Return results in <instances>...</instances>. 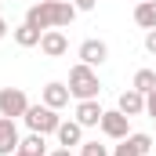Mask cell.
I'll list each match as a JSON object with an SVG mask.
<instances>
[{"instance_id":"obj_21","label":"cell","mask_w":156,"mask_h":156,"mask_svg":"<svg viewBox=\"0 0 156 156\" xmlns=\"http://www.w3.org/2000/svg\"><path fill=\"white\" fill-rule=\"evenodd\" d=\"M145 51H149V55H156V29H149V33H145Z\"/></svg>"},{"instance_id":"obj_17","label":"cell","mask_w":156,"mask_h":156,"mask_svg":"<svg viewBox=\"0 0 156 156\" xmlns=\"http://www.w3.org/2000/svg\"><path fill=\"white\" fill-rule=\"evenodd\" d=\"M127 142L134 145L138 156H149V149H153V134H127Z\"/></svg>"},{"instance_id":"obj_12","label":"cell","mask_w":156,"mask_h":156,"mask_svg":"<svg viewBox=\"0 0 156 156\" xmlns=\"http://www.w3.org/2000/svg\"><path fill=\"white\" fill-rule=\"evenodd\" d=\"M44 105H51V109L69 105V83H47L44 87Z\"/></svg>"},{"instance_id":"obj_4","label":"cell","mask_w":156,"mask_h":156,"mask_svg":"<svg viewBox=\"0 0 156 156\" xmlns=\"http://www.w3.org/2000/svg\"><path fill=\"white\" fill-rule=\"evenodd\" d=\"M26 109H29V98H26V91L22 87H0V116H26Z\"/></svg>"},{"instance_id":"obj_22","label":"cell","mask_w":156,"mask_h":156,"mask_svg":"<svg viewBox=\"0 0 156 156\" xmlns=\"http://www.w3.org/2000/svg\"><path fill=\"white\" fill-rule=\"evenodd\" d=\"M94 4H98V0H73L76 11H94Z\"/></svg>"},{"instance_id":"obj_7","label":"cell","mask_w":156,"mask_h":156,"mask_svg":"<svg viewBox=\"0 0 156 156\" xmlns=\"http://www.w3.org/2000/svg\"><path fill=\"white\" fill-rule=\"evenodd\" d=\"M40 51H44L47 58H62V55L69 51V40H66V33H58V29H47V33L40 37Z\"/></svg>"},{"instance_id":"obj_24","label":"cell","mask_w":156,"mask_h":156,"mask_svg":"<svg viewBox=\"0 0 156 156\" xmlns=\"http://www.w3.org/2000/svg\"><path fill=\"white\" fill-rule=\"evenodd\" d=\"M4 33H7V22H4V18H0V40H4Z\"/></svg>"},{"instance_id":"obj_15","label":"cell","mask_w":156,"mask_h":156,"mask_svg":"<svg viewBox=\"0 0 156 156\" xmlns=\"http://www.w3.org/2000/svg\"><path fill=\"white\" fill-rule=\"evenodd\" d=\"M18 149H22V153H29V156H47V142H44V134L33 131V134H26V138H22V145H18Z\"/></svg>"},{"instance_id":"obj_11","label":"cell","mask_w":156,"mask_h":156,"mask_svg":"<svg viewBox=\"0 0 156 156\" xmlns=\"http://www.w3.org/2000/svg\"><path fill=\"white\" fill-rule=\"evenodd\" d=\"M55 134H58V142H62L66 149H69V145H83V127H80L76 120H62Z\"/></svg>"},{"instance_id":"obj_6","label":"cell","mask_w":156,"mask_h":156,"mask_svg":"<svg viewBox=\"0 0 156 156\" xmlns=\"http://www.w3.org/2000/svg\"><path fill=\"white\" fill-rule=\"evenodd\" d=\"M18 145H22V138H18L15 120H11V116H0V156H15Z\"/></svg>"},{"instance_id":"obj_9","label":"cell","mask_w":156,"mask_h":156,"mask_svg":"<svg viewBox=\"0 0 156 156\" xmlns=\"http://www.w3.org/2000/svg\"><path fill=\"white\" fill-rule=\"evenodd\" d=\"M102 105H98V98H87V102H76V123L80 127H98L102 123Z\"/></svg>"},{"instance_id":"obj_26","label":"cell","mask_w":156,"mask_h":156,"mask_svg":"<svg viewBox=\"0 0 156 156\" xmlns=\"http://www.w3.org/2000/svg\"><path fill=\"white\" fill-rule=\"evenodd\" d=\"M138 4H142V0H138Z\"/></svg>"},{"instance_id":"obj_8","label":"cell","mask_w":156,"mask_h":156,"mask_svg":"<svg viewBox=\"0 0 156 156\" xmlns=\"http://www.w3.org/2000/svg\"><path fill=\"white\" fill-rule=\"evenodd\" d=\"M105 58H109V47H105L102 40H83V44H80V62H83V66L94 69V66H102Z\"/></svg>"},{"instance_id":"obj_2","label":"cell","mask_w":156,"mask_h":156,"mask_svg":"<svg viewBox=\"0 0 156 156\" xmlns=\"http://www.w3.org/2000/svg\"><path fill=\"white\" fill-rule=\"evenodd\" d=\"M98 91H102V83H98V73L91 69V66H73L69 69V94L76 98V102H87V98H98Z\"/></svg>"},{"instance_id":"obj_13","label":"cell","mask_w":156,"mask_h":156,"mask_svg":"<svg viewBox=\"0 0 156 156\" xmlns=\"http://www.w3.org/2000/svg\"><path fill=\"white\" fill-rule=\"evenodd\" d=\"M134 22L142 29H156V0H142L134 7Z\"/></svg>"},{"instance_id":"obj_25","label":"cell","mask_w":156,"mask_h":156,"mask_svg":"<svg viewBox=\"0 0 156 156\" xmlns=\"http://www.w3.org/2000/svg\"><path fill=\"white\" fill-rule=\"evenodd\" d=\"M15 156H29V153H22V149H18V153H15Z\"/></svg>"},{"instance_id":"obj_18","label":"cell","mask_w":156,"mask_h":156,"mask_svg":"<svg viewBox=\"0 0 156 156\" xmlns=\"http://www.w3.org/2000/svg\"><path fill=\"white\" fill-rule=\"evenodd\" d=\"M83 156H109V149L102 145V142H83V149H80Z\"/></svg>"},{"instance_id":"obj_20","label":"cell","mask_w":156,"mask_h":156,"mask_svg":"<svg viewBox=\"0 0 156 156\" xmlns=\"http://www.w3.org/2000/svg\"><path fill=\"white\" fill-rule=\"evenodd\" d=\"M145 113L156 120V91H149V94H145Z\"/></svg>"},{"instance_id":"obj_23","label":"cell","mask_w":156,"mask_h":156,"mask_svg":"<svg viewBox=\"0 0 156 156\" xmlns=\"http://www.w3.org/2000/svg\"><path fill=\"white\" fill-rule=\"evenodd\" d=\"M47 156H73L69 149H55V153H47Z\"/></svg>"},{"instance_id":"obj_10","label":"cell","mask_w":156,"mask_h":156,"mask_svg":"<svg viewBox=\"0 0 156 156\" xmlns=\"http://www.w3.org/2000/svg\"><path fill=\"white\" fill-rule=\"evenodd\" d=\"M116 109L123 113V116H142V113H145V94H142V91H134V87H131V91H123V94H120V102H116Z\"/></svg>"},{"instance_id":"obj_14","label":"cell","mask_w":156,"mask_h":156,"mask_svg":"<svg viewBox=\"0 0 156 156\" xmlns=\"http://www.w3.org/2000/svg\"><path fill=\"white\" fill-rule=\"evenodd\" d=\"M40 37H44V33H40L37 26H29V22H22V26L15 29V44H18V47H37Z\"/></svg>"},{"instance_id":"obj_16","label":"cell","mask_w":156,"mask_h":156,"mask_svg":"<svg viewBox=\"0 0 156 156\" xmlns=\"http://www.w3.org/2000/svg\"><path fill=\"white\" fill-rule=\"evenodd\" d=\"M134 91H142V94H149V91H156V69H138L134 73V83H131Z\"/></svg>"},{"instance_id":"obj_5","label":"cell","mask_w":156,"mask_h":156,"mask_svg":"<svg viewBox=\"0 0 156 156\" xmlns=\"http://www.w3.org/2000/svg\"><path fill=\"white\" fill-rule=\"evenodd\" d=\"M127 123H131V116H123L120 109H109V113H102V123H98V127H102L105 138H120V142H123V138L131 134Z\"/></svg>"},{"instance_id":"obj_1","label":"cell","mask_w":156,"mask_h":156,"mask_svg":"<svg viewBox=\"0 0 156 156\" xmlns=\"http://www.w3.org/2000/svg\"><path fill=\"white\" fill-rule=\"evenodd\" d=\"M73 18H76L73 0H40V4H33V7L26 11V22L37 26L40 33H47V29H62V26H69Z\"/></svg>"},{"instance_id":"obj_3","label":"cell","mask_w":156,"mask_h":156,"mask_svg":"<svg viewBox=\"0 0 156 156\" xmlns=\"http://www.w3.org/2000/svg\"><path fill=\"white\" fill-rule=\"evenodd\" d=\"M22 120H26V127L37 131V134H51V131H58V123H62L58 109H51V105H29Z\"/></svg>"},{"instance_id":"obj_19","label":"cell","mask_w":156,"mask_h":156,"mask_svg":"<svg viewBox=\"0 0 156 156\" xmlns=\"http://www.w3.org/2000/svg\"><path fill=\"white\" fill-rule=\"evenodd\" d=\"M113 156H138V153H134V145H131V142L123 138V142L116 145V153H113Z\"/></svg>"}]
</instances>
